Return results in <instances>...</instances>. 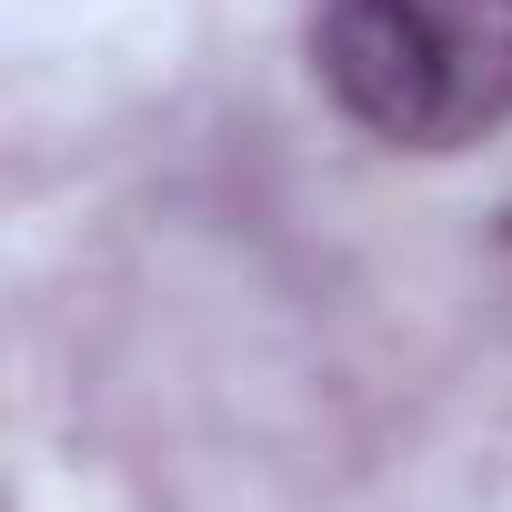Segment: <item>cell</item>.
<instances>
[{"label":"cell","mask_w":512,"mask_h":512,"mask_svg":"<svg viewBox=\"0 0 512 512\" xmlns=\"http://www.w3.org/2000/svg\"><path fill=\"white\" fill-rule=\"evenodd\" d=\"M322 91L392 151H472L512 121V0H322Z\"/></svg>","instance_id":"obj_1"}]
</instances>
